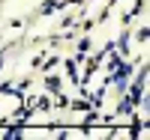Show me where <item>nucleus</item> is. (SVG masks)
Here are the masks:
<instances>
[{
	"mask_svg": "<svg viewBox=\"0 0 150 140\" xmlns=\"http://www.w3.org/2000/svg\"><path fill=\"white\" fill-rule=\"evenodd\" d=\"M45 86H48V93H54L57 86H60V78H48V81H45Z\"/></svg>",
	"mask_w": 150,
	"mask_h": 140,
	"instance_id": "obj_3",
	"label": "nucleus"
},
{
	"mask_svg": "<svg viewBox=\"0 0 150 140\" xmlns=\"http://www.w3.org/2000/svg\"><path fill=\"white\" fill-rule=\"evenodd\" d=\"M0 69H3V57H0Z\"/></svg>",
	"mask_w": 150,
	"mask_h": 140,
	"instance_id": "obj_5",
	"label": "nucleus"
},
{
	"mask_svg": "<svg viewBox=\"0 0 150 140\" xmlns=\"http://www.w3.org/2000/svg\"><path fill=\"white\" fill-rule=\"evenodd\" d=\"M54 6H57V0H45V3H42V12H51Z\"/></svg>",
	"mask_w": 150,
	"mask_h": 140,
	"instance_id": "obj_4",
	"label": "nucleus"
},
{
	"mask_svg": "<svg viewBox=\"0 0 150 140\" xmlns=\"http://www.w3.org/2000/svg\"><path fill=\"white\" fill-rule=\"evenodd\" d=\"M132 107H135V101H132L129 95H126V98L120 101V110H123V113H132Z\"/></svg>",
	"mask_w": 150,
	"mask_h": 140,
	"instance_id": "obj_1",
	"label": "nucleus"
},
{
	"mask_svg": "<svg viewBox=\"0 0 150 140\" xmlns=\"http://www.w3.org/2000/svg\"><path fill=\"white\" fill-rule=\"evenodd\" d=\"M120 54H129V36H120Z\"/></svg>",
	"mask_w": 150,
	"mask_h": 140,
	"instance_id": "obj_2",
	"label": "nucleus"
}]
</instances>
